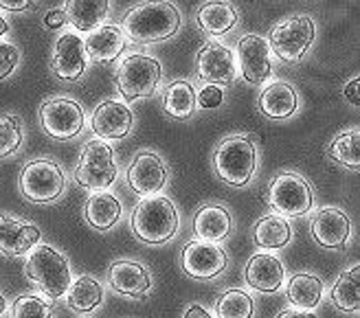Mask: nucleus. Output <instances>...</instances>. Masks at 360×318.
<instances>
[{"instance_id":"nucleus-15","label":"nucleus","mask_w":360,"mask_h":318,"mask_svg":"<svg viewBox=\"0 0 360 318\" xmlns=\"http://www.w3.org/2000/svg\"><path fill=\"white\" fill-rule=\"evenodd\" d=\"M88 68L84 38L75 31H64L53 44L51 73L60 81H79Z\"/></svg>"},{"instance_id":"nucleus-42","label":"nucleus","mask_w":360,"mask_h":318,"mask_svg":"<svg viewBox=\"0 0 360 318\" xmlns=\"http://www.w3.org/2000/svg\"><path fill=\"white\" fill-rule=\"evenodd\" d=\"M275 318H316V314L314 312H303V310L288 307V310H281Z\"/></svg>"},{"instance_id":"nucleus-3","label":"nucleus","mask_w":360,"mask_h":318,"mask_svg":"<svg viewBox=\"0 0 360 318\" xmlns=\"http://www.w3.org/2000/svg\"><path fill=\"white\" fill-rule=\"evenodd\" d=\"M130 228L139 241L160 246L176 237L180 228V218L174 202L163 193L150 198H141L130 216Z\"/></svg>"},{"instance_id":"nucleus-2","label":"nucleus","mask_w":360,"mask_h":318,"mask_svg":"<svg viewBox=\"0 0 360 318\" xmlns=\"http://www.w3.org/2000/svg\"><path fill=\"white\" fill-rule=\"evenodd\" d=\"M25 277L38 288L49 301H60L73 286V268L58 249L40 244L27 255Z\"/></svg>"},{"instance_id":"nucleus-23","label":"nucleus","mask_w":360,"mask_h":318,"mask_svg":"<svg viewBox=\"0 0 360 318\" xmlns=\"http://www.w3.org/2000/svg\"><path fill=\"white\" fill-rule=\"evenodd\" d=\"M123 206L110 191H93L84 204V220L99 233H108L119 224Z\"/></svg>"},{"instance_id":"nucleus-31","label":"nucleus","mask_w":360,"mask_h":318,"mask_svg":"<svg viewBox=\"0 0 360 318\" xmlns=\"http://www.w3.org/2000/svg\"><path fill=\"white\" fill-rule=\"evenodd\" d=\"M66 303L75 314H93L103 303V286L95 277L82 274L70 286L66 294Z\"/></svg>"},{"instance_id":"nucleus-5","label":"nucleus","mask_w":360,"mask_h":318,"mask_svg":"<svg viewBox=\"0 0 360 318\" xmlns=\"http://www.w3.org/2000/svg\"><path fill=\"white\" fill-rule=\"evenodd\" d=\"M160 79H163V66L146 53H130L128 58H123L115 75L117 91L125 103L152 97L158 91Z\"/></svg>"},{"instance_id":"nucleus-28","label":"nucleus","mask_w":360,"mask_h":318,"mask_svg":"<svg viewBox=\"0 0 360 318\" xmlns=\"http://www.w3.org/2000/svg\"><path fill=\"white\" fill-rule=\"evenodd\" d=\"M163 110L167 117L185 121L193 117L198 110V91L191 81L187 79H176L165 86L163 91Z\"/></svg>"},{"instance_id":"nucleus-41","label":"nucleus","mask_w":360,"mask_h":318,"mask_svg":"<svg viewBox=\"0 0 360 318\" xmlns=\"http://www.w3.org/2000/svg\"><path fill=\"white\" fill-rule=\"evenodd\" d=\"M183 318H215V316H213L205 305H200V303H191V305L185 310Z\"/></svg>"},{"instance_id":"nucleus-40","label":"nucleus","mask_w":360,"mask_h":318,"mask_svg":"<svg viewBox=\"0 0 360 318\" xmlns=\"http://www.w3.org/2000/svg\"><path fill=\"white\" fill-rule=\"evenodd\" d=\"M31 7H33L31 0H20V3H7V0H0V11L20 13V11H29Z\"/></svg>"},{"instance_id":"nucleus-12","label":"nucleus","mask_w":360,"mask_h":318,"mask_svg":"<svg viewBox=\"0 0 360 318\" xmlns=\"http://www.w3.org/2000/svg\"><path fill=\"white\" fill-rule=\"evenodd\" d=\"M229 266V255L220 244H209L193 239L183 246L180 253V268L191 279L211 281L220 277Z\"/></svg>"},{"instance_id":"nucleus-34","label":"nucleus","mask_w":360,"mask_h":318,"mask_svg":"<svg viewBox=\"0 0 360 318\" xmlns=\"http://www.w3.org/2000/svg\"><path fill=\"white\" fill-rule=\"evenodd\" d=\"M25 143V128H22V119L7 112L0 114V158L13 156Z\"/></svg>"},{"instance_id":"nucleus-14","label":"nucleus","mask_w":360,"mask_h":318,"mask_svg":"<svg viewBox=\"0 0 360 318\" xmlns=\"http://www.w3.org/2000/svg\"><path fill=\"white\" fill-rule=\"evenodd\" d=\"M238 66L240 75L250 86H262L273 75V51L268 40L257 33H246L238 42Z\"/></svg>"},{"instance_id":"nucleus-30","label":"nucleus","mask_w":360,"mask_h":318,"mask_svg":"<svg viewBox=\"0 0 360 318\" xmlns=\"http://www.w3.org/2000/svg\"><path fill=\"white\" fill-rule=\"evenodd\" d=\"M253 239L257 249L264 251H279L285 249L292 239V228L281 216H264L253 226Z\"/></svg>"},{"instance_id":"nucleus-44","label":"nucleus","mask_w":360,"mask_h":318,"mask_svg":"<svg viewBox=\"0 0 360 318\" xmlns=\"http://www.w3.org/2000/svg\"><path fill=\"white\" fill-rule=\"evenodd\" d=\"M7 310H9V301H7V298H5V294L0 292V316H3V314H5Z\"/></svg>"},{"instance_id":"nucleus-8","label":"nucleus","mask_w":360,"mask_h":318,"mask_svg":"<svg viewBox=\"0 0 360 318\" xmlns=\"http://www.w3.org/2000/svg\"><path fill=\"white\" fill-rule=\"evenodd\" d=\"M20 193L35 204H51L64 196L66 175L60 163L53 158H33L22 167L20 173Z\"/></svg>"},{"instance_id":"nucleus-18","label":"nucleus","mask_w":360,"mask_h":318,"mask_svg":"<svg viewBox=\"0 0 360 318\" xmlns=\"http://www.w3.org/2000/svg\"><path fill=\"white\" fill-rule=\"evenodd\" d=\"M42 231L35 224L11 213H0V255L18 259L40 246Z\"/></svg>"},{"instance_id":"nucleus-22","label":"nucleus","mask_w":360,"mask_h":318,"mask_svg":"<svg viewBox=\"0 0 360 318\" xmlns=\"http://www.w3.org/2000/svg\"><path fill=\"white\" fill-rule=\"evenodd\" d=\"M233 231V218L222 204H205L193 216V235L200 241L222 244Z\"/></svg>"},{"instance_id":"nucleus-38","label":"nucleus","mask_w":360,"mask_h":318,"mask_svg":"<svg viewBox=\"0 0 360 318\" xmlns=\"http://www.w3.org/2000/svg\"><path fill=\"white\" fill-rule=\"evenodd\" d=\"M42 22H44V29H49V31H60L64 25H68V20H66V13H64V7H58V9H49Z\"/></svg>"},{"instance_id":"nucleus-24","label":"nucleus","mask_w":360,"mask_h":318,"mask_svg":"<svg viewBox=\"0 0 360 318\" xmlns=\"http://www.w3.org/2000/svg\"><path fill=\"white\" fill-rule=\"evenodd\" d=\"M257 108L268 119H288L299 110V95L297 91L285 81H270L262 88Z\"/></svg>"},{"instance_id":"nucleus-29","label":"nucleus","mask_w":360,"mask_h":318,"mask_svg":"<svg viewBox=\"0 0 360 318\" xmlns=\"http://www.w3.org/2000/svg\"><path fill=\"white\" fill-rule=\"evenodd\" d=\"M330 301L340 312H360V263L338 274L330 290Z\"/></svg>"},{"instance_id":"nucleus-32","label":"nucleus","mask_w":360,"mask_h":318,"mask_svg":"<svg viewBox=\"0 0 360 318\" xmlns=\"http://www.w3.org/2000/svg\"><path fill=\"white\" fill-rule=\"evenodd\" d=\"M326 156L347 169H360V128L340 132L326 147Z\"/></svg>"},{"instance_id":"nucleus-35","label":"nucleus","mask_w":360,"mask_h":318,"mask_svg":"<svg viewBox=\"0 0 360 318\" xmlns=\"http://www.w3.org/2000/svg\"><path fill=\"white\" fill-rule=\"evenodd\" d=\"M56 305L40 294H20L11 303V318H53Z\"/></svg>"},{"instance_id":"nucleus-17","label":"nucleus","mask_w":360,"mask_h":318,"mask_svg":"<svg viewBox=\"0 0 360 318\" xmlns=\"http://www.w3.org/2000/svg\"><path fill=\"white\" fill-rule=\"evenodd\" d=\"M134 114L128 108V103L105 99L93 110L90 117V130L95 132V138L101 140H121L132 132Z\"/></svg>"},{"instance_id":"nucleus-9","label":"nucleus","mask_w":360,"mask_h":318,"mask_svg":"<svg viewBox=\"0 0 360 318\" xmlns=\"http://www.w3.org/2000/svg\"><path fill=\"white\" fill-rule=\"evenodd\" d=\"M266 200L277 216L301 218L314 208V191L303 175L295 171H281L270 183Z\"/></svg>"},{"instance_id":"nucleus-36","label":"nucleus","mask_w":360,"mask_h":318,"mask_svg":"<svg viewBox=\"0 0 360 318\" xmlns=\"http://www.w3.org/2000/svg\"><path fill=\"white\" fill-rule=\"evenodd\" d=\"M18 64H20V48L13 42H7V40H0V81L9 79Z\"/></svg>"},{"instance_id":"nucleus-20","label":"nucleus","mask_w":360,"mask_h":318,"mask_svg":"<svg viewBox=\"0 0 360 318\" xmlns=\"http://www.w3.org/2000/svg\"><path fill=\"white\" fill-rule=\"evenodd\" d=\"M246 284L264 294L279 292L285 281V268L277 255L273 253H255L248 259L244 268Z\"/></svg>"},{"instance_id":"nucleus-16","label":"nucleus","mask_w":360,"mask_h":318,"mask_svg":"<svg viewBox=\"0 0 360 318\" xmlns=\"http://www.w3.org/2000/svg\"><path fill=\"white\" fill-rule=\"evenodd\" d=\"M310 233L321 249L340 251L345 249L352 237V220L343 208L323 206L312 216Z\"/></svg>"},{"instance_id":"nucleus-21","label":"nucleus","mask_w":360,"mask_h":318,"mask_svg":"<svg viewBox=\"0 0 360 318\" xmlns=\"http://www.w3.org/2000/svg\"><path fill=\"white\" fill-rule=\"evenodd\" d=\"M125 46H128V38L119 25H103L97 31L88 33V38L84 40L86 58L95 64H112L117 62Z\"/></svg>"},{"instance_id":"nucleus-6","label":"nucleus","mask_w":360,"mask_h":318,"mask_svg":"<svg viewBox=\"0 0 360 318\" xmlns=\"http://www.w3.org/2000/svg\"><path fill=\"white\" fill-rule=\"evenodd\" d=\"M316 38L314 20L305 13L283 18L268 33V46L285 64L301 62L312 48Z\"/></svg>"},{"instance_id":"nucleus-11","label":"nucleus","mask_w":360,"mask_h":318,"mask_svg":"<svg viewBox=\"0 0 360 318\" xmlns=\"http://www.w3.org/2000/svg\"><path fill=\"white\" fill-rule=\"evenodd\" d=\"M195 75L202 86H231L238 77L236 53L218 40H207L195 53Z\"/></svg>"},{"instance_id":"nucleus-27","label":"nucleus","mask_w":360,"mask_h":318,"mask_svg":"<svg viewBox=\"0 0 360 318\" xmlns=\"http://www.w3.org/2000/svg\"><path fill=\"white\" fill-rule=\"evenodd\" d=\"M323 279L312 272H299L290 277L285 286V296L295 310L314 312L323 298Z\"/></svg>"},{"instance_id":"nucleus-26","label":"nucleus","mask_w":360,"mask_h":318,"mask_svg":"<svg viewBox=\"0 0 360 318\" xmlns=\"http://www.w3.org/2000/svg\"><path fill=\"white\" fill-rule=\"evenodd\" d=\"M108 11H110V3H105V0H70V3H64L66 20L75 29V33H93L103 27Z\"/></svg>"},{"instance_id":"nucleus-1","label":"nucleus","mask_w":360,"mask_h":318,"mask_svg":"<svg viewBox=\"0 0 360 318\" xmlns=\"http://www.w3.org/2000/svg\"><path fill=\"white\" fill-rule=\"evenodd\" d=\"M183 25V15L174 3H141L123 15L125 38L136 44L169 40Z\"/></svg>"},{"instance_id":"nucleus-37","label":"nucleus","mask_w":360,"mask_h":318,"mask_svg":"<svg viewBox=\"0 0 360 318\" xmlns=\"http://www.w3.org/2000/svg\"><path fill=\"white\" fill-rule=\"evenodd\" d=\"M224 101V93L220 86H202L198 91V108H205V110H215L220 108Z\"/></svg>"},{"instance_id":"nucleus-4","label":"nucleus","mask_w":360,"mask_h":318,"mask_svg":"<svg viewBox=\"0 0 360 318\" xmlns=\"http://www.w3.org/2000/svg\"><path fill=\"white\" fill-rule=\"evenodd\" d=\"M213 171L231 187H246L257 171V145L253 134L226 136L213 152Z\"/></svg>"},{"instance_id":"nucleus-10","label":"nucleus","mask_w":360,"mask_h":318,"mask_svg":"<svg viewBox=\"0 0 360 318\" xmlns=\"http://www.w3.org/2000/svg\"><path fill=\"white\" fill-rule=\"evenodd\" d=\"M38 119L42 132L53 140H73L86 128V114L84 108L70 97H51L46 99L40 110Z\"/></svg>"},{"instance_id":"nucleus-19","label":"nucleus","mask_w":360,"mask_h":318,"mask_svg":"<svg viewBox=\"0 0 360 318\" xmlns=\"http://www.w3.org/2000/svg\"><path fill=\"white\" fill-rule=\"evenodd\" d=\"M108 286L121 296L141 298L152 290L154 279L143 263L132 259H119L112 261L110 268H108Z\"/></svg>"},{"instance_id":"nucleus-25","label":"nucleus","mask_w":360,"mask_h":318,"mask_svg":"<svg viewBox=\"0 0 360 318\" xmlns=\"http://www.w3.org/2000/svg\"><path fill=\"white\" fill-rule=\"evenodd\" d=\"M240 13L233 3H202L195 11V25L211 38H222L238 27Z\"/></svg>"},{"instance_id":"nucleus-39","label":"nucleus","mask_w":360,"mask_h":318,"mask_svg":"<svg viewBox=\"0 0 360 318\" xmlns=\"http://www.w3.org/2000/svg\"><path fill=\"white\" fill-rule=\"evenodd\" d=\"M343 97H345L352 105H360V77H354L352 81L345 84V88H343Z\"/></svg>"},{"instance_id":"nucleus-13","label":"nucleus","mask_w":360,"mask_h":318,"mask_svg":"<svg viewBox=\"0 0 360 318\" xmlns=\"http://www.w3.org/2000/svg\"><path fill=\"white\" fill-rule=\"evenodd\" d=\"M169 169L165 161L154 152H139L128 167V187L141 198L158 196L167 187Z\"/></svg>"},{"instance_id":"nucleus-33","label":"nucleus","mask_w":360,"mask_h":318,"mask_svg":"<svg viewBox=\"0 0 360 318\" xmlns=\"http://www.w3.org/2000/svg\"><path fill=\"white\" fill-rule=\"evenodd\" d=\"M213 312H215V318H253L255 301L246 290L231 288L215 298Z\"/></svg>"},{"instance_id":"nucleus-7","label":"nucleus","mask_w":360,"mask_h":318,"mask_svg":"<svg viewBox=\"0 0 360 318\" xmlns=\"http://www.w3.org/2000/svg\"><path fill=\"white\" fill-rule=\"evenodd\" d=\"M119 167L115 163V150L101 138H90L84 145L73 178L79 187L90 191H108L117 180Z\"/></svg>"},{"instance_id":"nucleus-43","label":"nucleus","mask_w":360,"mask_h":318,"mask_svg":"<svg viewBox=\"0 0 360 318\" xmlns=\"http://www.w3.org/2000/svg\"><path fill=\"white\" fill-rule=\"evenodd\" d=\"M7 33H9V22L5 15H0V40H3Z\"/></svg>"}]
</instances>
